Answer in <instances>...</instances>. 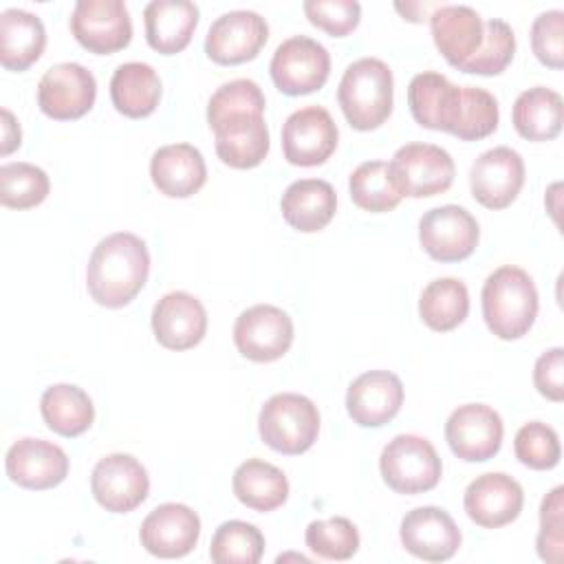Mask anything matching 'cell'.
Wrapping results in <instances>:
<instances>
[{"label": "cell", "instance_id": "cell-12", "mask_svg": "<svg viewBox=\"0 0 564 564\" xmlns=\"http://www.w3.org/2000/svg\"><path fill=\"white\" fill-rule=\"evenodd\" d=\"M339 130L322 106H306L291 112L282 126V152L291 165L313 167L330 159Z\"/></svg>", "mask_w": 564, "mask_h": 564}, {"label": "cell", "instance_id": "cell-19", "mask_svg": "<svg viewBox=\"0 0 564 564\" xmlns=\"http://www.w3.org/2000/svg\"><path fill=\"white\" fill-rule=\"evenodd\" d=\"M401 544L408 553L425 562H445L460 546V529L441 507H416L408 511L399 529Z\"/></svg>", "mask_w": 564, "mask_h": 564}, {"label": "cell", "instance_id": "cell-16", "mask_svg": "<svg viewBox=\"0 0 564 564\" xmlns=\"http://www.w3.org/2000/svg\"><path fill=\"white\" fill-rule=\"evenodd\" d=\"M522 185L524 161L507 145L482 152L469 167L471 194L487 209L509 207L518 198Z\"/></svg>", "mask_w": 564, "mask_h": 564}, {"label": "cell", "instance_id": "cell-5", "mask_svg": "<svg viewBox=\"0 0 564 564\" xmlns=\"http://www.w3.org/2000/svg\"><path fill=\"white\" fill-rule=\"evenodd\" d=\"M379 471L392 491L423 494L438 485L443 463L427 438L399 434L381 449Z\"/></svg>", "mask_w": 564, "mask_h": 564}, {"label": "cell", "instance_id": "cell-17", "mask_svg": "<svg viewBox=\"0 0 564 564\" xmlns=\"http://www.w3.org/2000/svg\"><path fill=\"white\" fill-rule=\"evenodd\" d=\"M200 535V518L181 502H165L152 509L139 529L141 546L156 557L174 560L194 551Z\"/></svg>", "mask_w": 564, "mask_h": 564}, {"label": "cell", "instance_id": "cell-3", "mask_svg": "<svg viewBox=\"0 0 564 564\" xmlns=\"http://www.w3.org/2000/svg\"><path fill=\"white\" fill-rule=\"evenodd\" d=\"M337 101L355 130H375L392 112L394 77L386 62L361 57L352 62L339 82Z\"/></svg>", "mask_w": 564, "mask_h": 564}, {"label": "cell", "instance_id": "cell-6", "mask_svg": "<svg viewBox=\"0 0 564 564\" xmlns=\"http://www.w3.org/2000/svg\"><path fill=\"white\" fill-rule=\"evenodd\" d=\"M454 161L447 150L434 143H405L388 163V174L401 196L425 198L449 189Z\"/></svg>", "mask_w": 564, "mask_h": 564}, {"label": "cell", "instance_id": "cell-13", "mask_svg": "<svg viewBox=\"0 0 564 564\" xmlns=\"http://www.w3.org/2000/svg\"><path fill=\"white\" fill-rule=\"evenodd\" d=\"M90 491L110 513L134 511L150 491L145 467L130 454H108L93 467Z\"/></svg>", "mask_w": 564, "mask_h": 564}, {"label": "cell", "instance_id": "cell-38", "mask_svg": "<svg viewBox=\"0 0 564 564\" xmlns=\"http://www.w3.org/2000/svg\"><path fill=\"white\" fill-rule=\"evenodd\" d=\"M264 106V95L253 79H231L218 86L209 97L207 123L214 130L227 119L240 115H262Z\"/></svg>", "mask_w": 564, "mask_h": 564}, {"label": "cell", "instance_id": "cell-31", "mask_svg": "<svg viewBox=\"0 0 564 564\" xmlns=\"http://www.w3.org/2000/svg\"><path fill=\"white\" fill-rule=\"evenodd\" d=\"M231 489L245 507L262 513L282 507L289 498L284 471L260 458H249L236 467Z\"/></svg>", "mask_w": 564, "mask_h": 564}, {"label": "cell", "instance_id": "cell-41", "mask_svg": "<svg viewBox=\"0 0 564 564\" xmlns=\"http://www.w3.org/2000/svg\"><path fill=\"white\" fill-rule=\"evenodd\" d=\"M513 452L516 458L531 469H553L562 456L560 436L551 425L542 421H529L518 430L513 438Z\"/></svg>", "mask_w": 564, "mask_h": 564}, {"label": "cell", "instance_id": "cell-15", "mask_svg": "<svg viewBox=\"0 0 564 564\" xmlns=\"http://www.w3.org/2000/svg\"><path fill=\"white\" fill-rule=\"evenodd\" d=\"M502 434L505 425L500 414L485 403L458 405L445 423L449 449L467 463L494 458L502 445Z\"/></svg>", "mask_w": 564, "mask_h": 564}, {"label": "cell", "instance_id": "cell-43", "mask_svg": "<svg viewBox=\"0 0 564 564\" xmlns=\"http://www.w3.org/2000/svg\"><path fill=\"white\" fill-rule=\"evenodd\" d=\"M564 487L551 489L540 507V533L535 540L538 555L544 562L560 564L564 549Z\"/></svg>", "mask_w": 564, "mask_h": 564}, {"label": "cell", "instance_id": "cell-34", "mask_svg": "<svg viewBox=\"0 0 564 564\" xmlns=\"http://www.w3.org/2000/svg\"><path fill=\"white\" fill-rule=\"evenodd\" d=\"M469 313V293L456 278L432 280L419 297L421 319L438 333H447L465 322Z\"/></svg>", "mask_w": 564, "mask_h": 564}, {"label": "cell", "instance_id": "cell-28", "mask_svg": "<svg viewBox=\"0 0 564 564\" xmlns=\"http://www.w3.org/2000/svg\"><path fill=\"white\" fill-rule=\"evenodd\" d=\"M280 209L293 229L313 234L333 220L337 209V194L328 181L300 178L284 189Z\"/></svg>", "mask_w": 564, "mask_h": 564}, {"label": "cell", "instance_id": "cell-9", "mask_svg": "<svg viewBox=\"0 0 564 564\" xmlns=\"http://www.w3.org/2000/svg\"><path fill=\"white\" fill-rule=\"evenodd\" d=\"M480 238L476 218L460 205H441L419 220L423 251L438 262H458L474 253Z\"/></svg>", "mask_w": 564, "mask_h": 564}, {"label": "cell", "instance_id": "cell-45", "mask_svg": "<svg viewBox=\"0 0 564 564\" xmlns=\"http://www.w3.org/2000/svg\"><path fill=\"white\" fill-rule=\"evenodd\" d=\"M531 48L544 66L555 70L564 66V11L551 9L533 20Z\"/></svg>", "mask_w": 564, "mask_h": 564}, {"label": "cell", "instance_id": "cell-39", "mask_svg": "<svg viewBox=\"0 0 564 564\" xmlns=\"http://www.w3.org/2000/svg\"><path fill=\"white\" fill-rule=\"evenodd\" d=\"M306 546L324 560L344 562L350 560L359 549L357 527L341 516L328 520H313L304 533Z\"/></svg>", "mask_w": 564, "mask_h": 564}, {"label": "cell", "instance_id": "cell-27", "mask_svg": "<svg viewBox=\"0 0 564 564\" xmlns=\"http://www.w3.org/2000/svg\"><path fill=\"white\" fill-rule=\"evenodd\" d=\"M216 134V154L218 159L236 170H249L264 161L269 154V128L262 115H240L227 119Z\"/></svg>", "mask_w": 564, "mask_h": 564}, {"label": "cell", "instance_id": "cell-37", "mask_svg": "<svg viewBox=\"0 0 564 564\" xmlns=\"http://www.w3.org/2000/svg\"><path fill=\"white\" fill-rule=\"evenodd\" d=\"M51 189L46 172L33 163L15 161L0 167V203L11 209L40 205Z\"/></svg>", "mask_w": 564, "mask_h": 564}, {"label": "cell", "instance_id": "cell-23", "mask_svg": "<svg viewBox=\"0 0 564 564\" xmlns=\"http://www.w3.org/2000/svg\"><path fill=\"white\" fill-rule=\"evenodd\" d=\"M403 405V383L390 370H368L359 375L346 392V410L361 427H381L392 421Z\"/></svg>", "mask_w": 564, "mask_h": 564}, {"label": "cell", "instance_id": "cell-42", "mask_svg": "<svg viewBox=\"0 0 564 564\" xmlns=\"http://www.w3.org/2000/svg\"><path fill=\"white\" fill-rule=\"evenodd\" d=\"M500 110L496 97L478 86H463V115L454 137L463 141H478L498 128Z\"/></svg>", "mask_w": 564, "mask_h": 564}, {"label": "cell", "instance_id": "cell-1", "mask_svg": "<svg viewBox=\"0 0 564 564\" xmlns=\"http://www.w3.org/2000/svg\"><path fill=\"white\" fill-rule=\"evenodd\" d=\"M148 273V245L130 231H117L101 238L93 249L86 267V286L99 306L121 308L139 295Z\"/></svg>", "mask_w": 564, "mask_h": 564}, {"label": "cell", "instance_id": "cell-44", "mask_svg": "<svg viewBox=\"0 0 564 564\" xmlns=\"http://www.w3.org/2000/svg\"><path fill=\"white\" fill-rule=\"evenodd\" d=\"M306 18L333 37H344L357 29L361 4L357 0H306L302 4Z\"/></svg>", "mask_w": 564, "mask_h": 564}, {"label": "cell", "instance_id": "cell-47", "mask_svg": "<svg viewBox=\"0 0 564 564\" xmlns=\"http://www.w3.org/2000/svg\"><path fill=\"white\" fill-rule=\"evenodd\" d=\"M20 143H22L20 126H18L15 117L11 115V110L2 108V148H0V154L2 156L11 154L15 148H20Z\"/></svg>", "mask_w": 564, "mask_h": 564}, {"label": "cell", "instance_id": "cell-4", "mask_svg": "<svg viewBox=\"0 0 564 564\" xmlns=\"http://www.w3.org/2000/svg\"><path fill=\"white\" fill-rule=\"evenodd\" d=\"M258 432L271 449L289 456L302 454L319 434L317 405L297 392L273 394L258 414Z\"/></svg>", "mask_w": 564, "mask_h": 564}, {"label": "cell", "instance_id": "cell-33", "mask_svg": "<svg viewBox=\"0 0 564 564\" xmlns=\"http://www.w3.org/2000/svg\"><path fill=\"white\" fill-rule=\"evenodd\" d=\"M40 412L48 430L66 438L84 434L95 419L90 397L73 383H55L46 388L40 399Z\"/></svg>", "mask_w": 564, "mask_h": 564}, {"label": "cell", "instance_id": "cell-30", "mask_svg": "<svg viewBox=\"0 0 564 564\" xmlns=\"http://www.w3.org/2000/svg\"><path fill=\"white\" fill-rule=\"evenodd\" d=\"M110 99L112 106L130 119L148 117L161 101V79L150 64L126 62L112 73Z\"/></svg>", "mask_w": 564, "mask_h": 564}, {"label": "cell", "instance_id": "cell-35", "mask_svg": "<svg viewBox=\"0 0 564 564\" xmlns=\"http://www.w3.org/2000/svg\"><path fill=\"white\" fill-rule=\"evenodd\" d=\"M264 553L262 531L245 520L223 522L209 546V557L216 564H258Z\"/></svg>", "mask_w": 564, "mask_h": 564}, {"label": "cell", "instance_id": "cell-7", "mask_svg": "<svg viewBox=\"0 0 564 564\" xmlns=\"http://www.w3.org/2000/svg\"><path fill=\"white\" fill-rule=\"evenodd\" d=\"M269 70L280 93L291 97L308 95L326 84L330 73V55L317 40L293 35L275 48Z\"/></svg>", "mask_w": 564, "mask_h": 564}, {"label": "cell", "instance_id": "cell-21", "mask_svg": "<svg viewBox=\"0 0 564 564\" xmlns=\"http://www.w3.org/2000/svg\"><path fill=\"white\" fill-rule=\"evenodd\" d=\"M4 467L11 482L42 491L57 487L68 476V456L55 443L26 436L9 447Z\"/></svg>", "mask_w": 564, "mask_h": 564}, {"label": "cell", "instance_id": "cell-26", "mask_svg": "<svg viewBox=\"0 0 564 564\" xmlns=\"http://www.w3.org/2000/svg\"><path fill=\"white\" fill-rule=\"evenodd\" d=\"M145 40L148 44L163 53H181L198 24V7L189 0H152L143 9Z\"/></svg>", "mask_w": 564, "mask_h": 564}, {"label": "cell", "instance_id": "cell-32", "mask_svg": "<svg viewBox=\"0 0 564 564\" xmlns=\"http://www.w3.org/2000/svg\"><path fill=\"white\" fill-rule=\"evenodd\" d=\"M562 117H564L562 95L546 86H535L520 93L511 110V121L516 132L529 141L555 139L562 130Z\"/></svg>", "mask_w": 564, "mask_h": 564}, {"label": "cell", "instance_id": "cell-22", "mask_svg": "<svg viewBox=\"0 0 564 564\" xmlns=\"http://www.w3.org/2000/svg\"><path fill=\"white\" fill-rule=\"evenodd\" d=\"M152 330L167 350L194 348L207 333V311L192 293L170 291L152 308Z\"/></svg>", "mask_w": 564, "mask_h": 564}, {"label": "cell", "instance_id": "cell-18", "mask_svg": "<svg viewBox=\"0 0 564 564\" xmlns=\"http://www.w3.org/2000/svg\"><path fill=\"white\" fill-rule=\"evenodd\" d=\"M408 106L419 126L456 134L463 115V86L436 70L419 73L408 86Z\"/></svg>", "mask_w": 564, "mask_h": 564}, {"label": "cell", "instance_id": "cell-29", "mask_svg": "<svg viewBox=\"0 0 564 564\" xmlns=\"http://www.w3.org/2000/svg\"><path fill=\"white\" fill-rule=\"evenodd\" d=\"M46 46V31L35 13L7 9L0 13V64L7 70H26Z\"/></svg>", "mask_w": 564, "mask_h": 564}, {"label": "cell", "instance_id": "cell-36", "mask_svg": "<svg viewBox=\"0 0 564 564\" xmlns=\"http://www.w3.org/2000/svg\"><path fill=\"white\" fill-rule=\"evenodd\" d=\"M350 187V198L352 203L372 214H383L394 209L401 203V194L394 189L390 174H388V163L383 161H366L355 167L348 181Z\"/></svg>", "mask_w": 564, "mask_h": 564}, {"label": "cell", "instance_id": "cell-40", "mask_svg": "<svg viewBox=\"0 0 564 564\" xmlns=\"http://www.w3.org/2000/svg\"><path fill=\"white\" fill-rule=\"evenodd\" d=\"M516 53V35L513 29L500 20L491 18L485 22V35L478 53L460 68L463 73L474 75H500L513 59Z\"/></svg>", "mask_w": 564, "mask_h": 564}, {"label": "cell", "instance_id": "cell-11", "mask_svg": "<svg viewBox=\"0 0 564 564\" xmlns=\"http://www.w3.org/2000/svg\"><path fill=\"white\" fill-rule=\"evenodd\" d=\"M234 344L238 352L251 361H275L284 357L293 344V322L273 304H256L238 315Z\"/></svg>", "mask_w": 564, "mask_h": 564}, {"label": "cell", "instance_id": "cell-8", "mask_svg": "<svg viewBox=\"0 0 564 564\" xmlns=\"http://www.w3.org/2000/svg\"><path fill=\"white\" fill-rule=\"evenodd\" d=\"M70 33L90 53L110 55L132 40V20L121 0H79L70 13Z\"/></svg>", "mask_w": 564, "mask_h": 564}, {"label": "cell", "instance_id": "cell-25", "mask_svg": "<svg viewBox=\"0 0 564 564\" xmlns=\"http://www.w3.org/2000/svg\"><path fill=\"white\" fill-rule=\"evenodd\" d=\"M154 187L170 198H187L207 181V165L192 143H170L159 148L150 159Z\"/></svg>", "mask_w": 564, "mask_h": 564}, {"label": "cell", "instance_id": "cell-20", "mask_svg": "<svg viewBox=\"0 0 564 564\" xmlns=\"http://www.w3.org/2000/svg\"><path fill=\"white\" fill-rule=\"evenodd\" d=\"M471 522L482 529H498L513 522L524 505V494L518 480L502 471H489L474 478L463 498Z\"/></svg>", "mask_w": 564, "mask_h": 564}, {"label": "cell", "instance_id": "cell-46", "mask_svg": "<svg viewBox=\"0 0 564 564\" xmlns=\"http://www.w3.org/2000/svg\"><path fill=\"white\" fill-rule=\"evenodd\" d=\"M533 383L542 397L560 403L564 399V348L542 352L533 368Z\"/></svg>", "mask_w": 564, "mask_h": 564}, {"label": "cell", "instance_id": "cell-10", "mask_svg": "<svg viewBox=\"0 0 564 564\" xmlns=\"http://www.w3.org/2000/svg\"><path fill=\"white\" fill-rule=\"evenodd\" d=\"M97 97L95 75L77 62H59L51 66L37 84L40 110L57 121L84 117Z\"/></svg>", "mask_w": 564, "mask_h": 564}, {"label": "cell", "instance_id": "cell-2", "mask_svg": "<svg viewBox=\"0 0 564 564\" xmlns=\"http://www.w3.org/2000/svg\"><path fill=\"white\" fill-rule=\"evenodd\" d=\"M482 317L500 339H520L538 315V289L531 275L513 264L496 269L482 284Z\"/></svg>", "mask_w": 564, "mask_h": 564}, {"label": "cell", "instance_id": "cell-24", "mask_svg": "<svg viewBox=\"0 0 564 564\" xmlns=\"http://www.w3.org/2000/svg\"><path fill=\"white\" fill-rule=\"evenodd\" d=\"M430 29L436 48L454 68H463L480 48L485 22L467 4H441L430 15Z\"/></svg>", "mask_w": 564, "mask_h": 564}, {"label": "cell", "instance_id": "cell-14", "mask_svg": "<svg viewBox=\"0 0 564 564\" xmlns=\"http://www.w3.org/2000/svg\"><path fill=\"white\" fill-rule=\"evenodd\" d=\"M269 40L267 20L249 9H236L216 18L205 37V53L212 62L234 66L253 59Z\"/></svg>", "mask_w": 564, "mask_h": 564}]
</instances>
